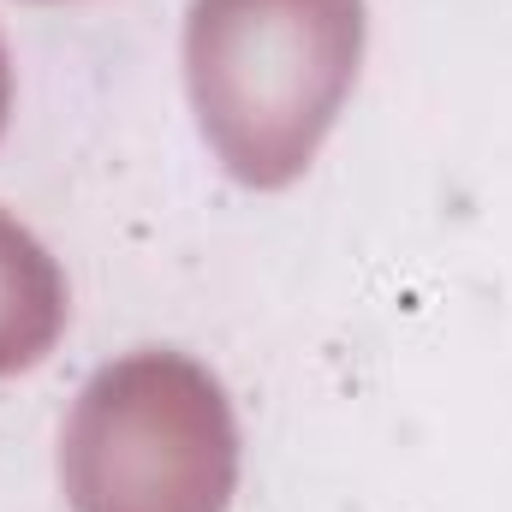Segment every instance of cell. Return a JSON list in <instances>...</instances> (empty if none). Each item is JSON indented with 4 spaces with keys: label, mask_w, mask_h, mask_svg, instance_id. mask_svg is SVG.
Listing matches in <instances>:
<instances>
[{
    "label": "cell",
    "mask_w": 512,
    "mask_h": 512,
    "mask_svg": "<svg viewBox=\"0 0 512 512\" xmlns=\"http://www.w3.org/2000/svg\"><path fill=\"white\" fill-rule=\"evenodd\" d=\"M6 114H12V66H6V42H0V131H6Z\"/></svg>",
    "instance_id": "obj_4"
},
{
    "label": "cell",
    "mask_w": 512,
    "mask_h": 512,
    "mask_svg": "<svg viewBox=\"0 0 512 512\" xmlns=\"http://www.w3.org/2000/svg\"><path fill=\"white\" fill-rule=\"evenodd\" d=\"M72 512H227L239 489V423L197 358L143 346L102 364L60 435Z\"/></svg>",
    "instance_id": "obj_2"
},
{
    "label": "cell",
    "mask_w": 512,
    "mask_h": 512,
    "mask_svg": "<svg viewBox=\"0 0 512 512\" xmlns=\"http://www.w3.org/2000/svg\"><path fill=\"white\" fill-rule=\"evenodd\" d=\"M66 274L42 239L0 209V382L36 370L66 328Z\"/></svg>",
    "instance_id": "obj_3"
},
{
    "label": "cell",
    "mask_w": 512,
    "mask_h": 512,
    "mask_svg": "<svg viewBox=\"0 0 512 512\" xmlns=\"http://www.w3.org/2000/svg\"><path fill=\"white\" fill-rule=\"evenodd\" d=\"M364 66V0H191L185 90L221 167L286 191L316 161Z\"/></svg>",
    "instance_id": "obj_1"
}]
</instances>
